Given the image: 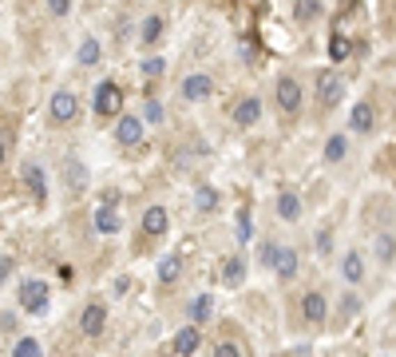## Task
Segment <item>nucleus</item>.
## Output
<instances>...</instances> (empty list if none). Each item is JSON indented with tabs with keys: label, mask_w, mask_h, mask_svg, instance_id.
<instances>
[{
	"label": "nucleus",
	"mask_w": 396,
	"mask_h": 357,
	"mask_svg": "<svg viewBox=\"0 0 396 357\" xmlns=\"http://www.w3.org/2000/svg\"><path fill=\"white\" fill-rule=\"evenodd\" d=\"M211 306H214L211 294H198L195 302H190V321H195V326H198V321H206V318H211Z\"/></svg>",
	"instance_id": "nucleus-27"
},
{
	"label": "nucleus",
	"mask_w": 396,
	"mask_h": 357,
	"mask_svg": "<svg viewBox=\"0 0 396 357\" xmlns=\"http://www.w3.org/2000/svg\"><path fill=\"white\" fill-rule=\"evenodd\" d=\"M162 68H167V64H162V56H147V60H143V75H147V80L162 75Z\"/></svg>",
	"instance_id": "nucleus-32"
},
{
	"label": "nucleus",
	"mask_w": 396,
	"mask_h": 357,
	"mask_svg": "<svg viewBox=\"0 0 396 357\" xmlns=\"http://www.w3.org/2000/svg\"><path fill=\"white\" fill-rule=\"evenodd\" d=\"M167 226H171V214H167V207H147V210H143V234L159 238V234H167Z\"/></svg>",
	"instance_id": "nucleus-13"
},
{
	"label": "nucleus",
	"mask_w": 396,
	"mask_h": 357,
	"mask_svg": "<svg viewBox=\"0 0 396 357\" xmlns=\"http://www.w3.org/2000/svg\"><path fill=\"white\" fill-rule=\"evenodd\" d=\"M119 108H123V92H119V84L103 80V84L96 87V111L99 115H119Z\"/></svg>",
	"instance_id": "nucleus-4"
},
{
	"label": "nucleus",
	"mask_w": 396,
	"mask_h": 357,
	"mask_svg": "<svg viewBox=\"0 0 396 357\" xmlns=\"http://www.w3.org/2000/svg\"><path fill=\"white\" fill-rule=\"evenodd\" d=\"M48 108H52V119H56V124H75V115H79V99H75V92H56Z\"/></svg>",
	"instance_id": "nucleus-6"
},
{
	"label": "nucleus",
	"mask_w": 396,
	"mask_h": 357,
	"mask_svg": "<svg viewBox=\"0 0 396 357\" xmlns=\"http://www.w3.org/2000/svg\"><path fill=\"white\" fill-rule=\"evenodd\" d=\"M214 357H242V354H238L234 342H218V345H214Z\"/></svg>",
	"instance_id": "nucleus-37"
},
{
	"label": "nucleus",
	"mask_w": 396,
	"mask_h": 357,
	"mask_svg": "<svg viewBox=\"0 0 396 357\" xmlns=\"http://www.w3.org/2000/svg\"><path fill=\"white\" fill-rule=\"evenodd\" d=\"M349 155V139L345 136H329V143H325V163H341Z\"/></svg>",
	"instance_id": "nucleus-26"
},
{
	"label": "nucleus",
	"mask_w": 396,
	"mask_h": 357,
	"mask_svg": "<svg viewBox=\"0 0 396 357\" xmlns=\"http://www.w3.org/2000/svg\"><path fill=\"white\" fill-rule=\"evenodd\" d=\"M301 314H305V321H310V326H317V330H321V326H325V314H329L321 290H310V294L301 298Z\"/></svg>",
	"instance_id": "nucleus-8"
},
{
	"label": "nucleus",
	"mask_w": 396,
	"mask_h": 357,
	"mask_svg": "<svg viewBox=\"0 0 396 357\" xmlns=\"http://www.w3.org/2000/svg\"><path fill=\"white\" fill-rule=\"evenodd\" d=\"M234 238H238V242H242V247H246V242H250V238H254V222H250V207H242V210H238V226H234Z\"/></svg>",
	"instance_id": "nucleus-28"
},
{
	"label": "nucleus",
	"mask_w": 396,
	"mask_h": 357,
	"mask_svg": "<svg viewBox=\"0 0 396 357\" xmlns=\"http://www.w3.org/2000/svg\"><path fill=\"white\" fill-rule=\"evenodd\" d=\"M321 16V0H294V20L297 24H313Z\"/></svg>",
	"instance_id": "nucleus-22"
},
{
	"label": "nucleus",
	"mask_w": 396,
	"mask_h": 357,
	"mask_svg": "<svg viewBox=\"0 0 396 357\" xmlns=\"http://www.w3.org/2000/svg\"><path fill=\"white\" fill-rule=\"evenodd\" d=\"M230 115H234V124L238 127H254L261 119V99L258 96H246V99H238L234 103V111H230Z\"/></svg>",
	"instance_id": "nucleus-10"
},
{
	"label": "nucleus",
	"mask_w": 396,
	"mask_h": 357,
	"mask_svg": "<svg viewBox=\"0 0 396 357\" xmlns=\"http://www.w3.org/2000/svg\"><path fill=\"white\" fill-rule=\"evenodd\" d=\"M4 159H8V147H4V139H0V167H4Z\"/></svg>",
	"instance_id": "nucleus-41"
},
{
	"label": "nucleus",
	"mask_w": 396,
	"mask_h": 357,
	"mask_svg": "<svg viewBox=\"0 0 396 357\" xmlns=\"http://www.w3.org/2000/svg\"><path fill=\"white\" fill-rule=\"evenodd\" d=\"M372 127H376V111H372V103L369 99L353 103V111H349V131H353V136H369Z\"/></svg>",
	"instance_id": "nucleus-7"
},
{
	"label": "nucleus",
	"mask_w": 396,
	"mask_h": 357,
	"mask_svg": "<svg viewBox=\"0 0 396 357\" xmlns=\"http://www.w3.org/2000/svg\"><path fill=\"white\" fill-rule=\"evenodd\" d=\"M341 274H345V282H353V286L365 278V258H360L357 250H349L345 258H341Z\"/></svg>",
	"instance_id": "nucleus-19"
},
{
	"label": "nucleus",
	"mask_w": 396,
	"mask_h": 357,
	"mask_svg": "<svg viewBox=\"0 0 396 357\" xmlns=\"http://www.w3.org/2000/svg\"><path fill=\"white\" fill-rule=\"evenodd\" d=\"M103 326H107V306H99V302L84 306V314H79V330H84L87 337H99Z\"/></svg>",
	"instance_id": "nucleus-9"
},
{
	"label": "nucleus",
	"mask_w": 396,
	"mask_h": 357,
	"mask_svg": "<svg viewBox=\"0 0 396 357\" xmlns=\"http://www.w3.org/2000/svg\"><path fill=\"white\" fill-rule=\"evenodd\" d=\"M24 187L32 191V198H36V203H44V198H48V183H44V167H40V163H28V167H24Z\"/></svg>",
	"instance_id": "nucleus-14"
},
{
	"label": "nucleus",
	"mask_w": 396,
	"mask_h": 357,
	"mask_svg": "<svg viewBox=\"0 0 396 357\" xmlns=\"http://www.w3.org/2000/svg\"><path fill=\"white\" fill-rule=\"evenodd\" d=\"M198 345H202V330H195V321H190L186 330H178V333H174L171 349H174L178 357H195V354H198Z\"/></svg>",
	"instance_id": "nucleus-11"
},
{
	"label": "nucleus",
	"mask_w": 396,
	"mask_h": 357,
	"mask_svg": "<svg viewBox=\"0 0 396 357\" xmlns=\"http://www.w3.org/2000/svg\"><path fill=\"white\" fill-rule=\"evenodd\" d=\"M273 99H277V108H282L285 115L301 111V84H297L294 75H282V80H277V87H273Z\"/></svg>",
	"instance_id": "nucleus-3"
},
{
	"label": "nucleus",
	"mask_w": 396,
	"mask_h": 357,
	"mask_svg": "<svg viewBox=\"0 0 396 357\" xmlns=\"http://www.w3.org/2000/svg\"><path fill=\"white\" fill-rule=\"evenodd\" d=\"M119 231H123V219H119V210L103 203V207L96 210V234H119Z\"/></svg>",
	"instance_id": "nucleus-15"
},
{
	"label": "nucleus",
	"mask_w": 396,
	"mask_h": 357,
	"mask_svg": "<svg viewBox=\"0 0 396 357\" xmlns=\"http://www.w3.org/2000/svg\"><path fill=\"white\" fill-rule=\"evenodd\" d=\"M357 309H360V298L357 294H345V298H341V314H345V318H353Z\"/></svg>",
	"instance_id": "nucleus-35"
},
{
	"label": "nucleus",
	"mask_w": 396,
	"mask_h": 357,
	"mask_svg": "<svg viewBox=\"0 0 396 357\" xmlns=\"http://www.w3.org/2000/svg\"><path fill=\"white\" fill-rule=\"evenodd\" d=\"M222 282L226 286H242L246 282V258H238V254L234 258H226L222 262Z\"/></svg>",
	"instance_id": "nucleus-20"
},
{
	"label": "nucleus",
	"mask_w": 396,
	"mask_h": 357,
	"mask_svg": "<svg viewBox=\"0 0 396 357\" xmlns=\"http://www.w3.org/2000/svg\"><path fill=\"white\" fill-rule=\"evenodd\" d=\"M103 203H107V207H119V191H103Z\"/></svg>",
	"instance_id": "nucleus-40"
},
{
	"label": "nucleus",
	"mask_w": 396,
	"mask_h": 357,
	"mask_svg": "<svg viewBox=\"0 0 396 357\" xmlns=\"http://www.w3.org/2000/svg\"><path fill=\"white\" fill-rule=\"evenodd\" d=\"M44 4H48L52 16H68L72 13V0H44Z\"/></svg>",
	"instance_id": "nucleus-36"
},
{
	"label": "nucleus",
	"mask_w": 396,
	"mask_h": 357,
	"mask_svg": "<svg viewBox=\"0 0 396 357\" xmlns=\"http://www.w3.org/2000/svg\"><path fill=\"white\" fill-rule=\"evenodd\" d=\"M99 56H103V48H99V40L87 36L84 44H79V52H75V60L84 64V68H91V64H99Z\"/></svg>",
	"instance_id": "nucleus-25"
},
{
	"label": "nucleus",
	"mask_w": 396,
	"mask_h": 357,
	"mask_svg": "<svg viewBox=\"0 0 396 357\" xmlns=\"http://www.w3.org/2000/svg\"><path fill=\"white\" fill-rule=\"evenodd\" d=\"M13 357H44V354H40L36 337H20V342L13 345Z\"/></svg>",
	"instance_id": "nucleus-29"
},
{
	"label": "nucleus",
	"mask_w": 396,
	"mask_h": 357,
	"mask_svg": "<svg viewBox=\"0 0 396 357\" xmlns=\"http://www.w3.org/2000/svg\"><path fill=\"white\" fill-rule=\"evenodd\" d=\"M162 32H167V20L155 13V16H147V20H143V36H139V40L151 48V44H159V40H162Z\"/></svg>",
	"instance_id": "nucleus-23"
},
{
	"label": "nucleus",
	"mask_w": 396,
	"mask_h": 357,
	"mask_svg": "<svg viewBox=\"0 0 396 357\" xmlns=\"http://www.w3.org/2000/svg\"><path fill=\"white\" fill-rule=\"evenodd\" d=\"M178 92H183V99H190V103H198V99H211L214 96V80L206 72H190L183 80V87H178Z\"/></svg>",
	"instance_id": "nucleus-5"
},
{
	"label": "nucleus",
	"mask_w": 396,
	"mask_h": 357,
	"mask_svg": "<svg viewBox=\"0 0 396 357\" xmlns=\"http://www.w3.org/2000/svg\"><path fill=\"white\" fill-rule=\"evenodd\" d=\"M115 139H119L123 147H135L139 139H143V119H139V115H123V119L115 124Z\"/></svg>",
	"instance_id": "nucleus-12"
},
{
	"label": "nucleus",
	"mask_w": 396,
	"mask_h": 357,
	"mask_svg": "<svg viewBox=\"0 0 396 357\" xmlns=\"http://www.w3.org/2000/svg\"><path fill=\"white\" fill-rule=\"evenodd\" d=\"M20 309H28V314H44L48 309V282H40V278H28V282H20Z\"/></svg>",
	"instance_id": "nucleus-2"
},
{
	"label": "nucleus",
	"mask_w": 396,
	"mask_h": 357,
	"mask_svg": "<svg viewBox=\"0 0 396 357\" xmlns=\"http://www.w3.org/2000/svg\"><path fill=\"white\" fill-rule=\"evenodd\" d=\"M13 278V258H0V286Z\"/></svg>",
	"instance_id": "nucleus-39"
},
{
	"label": "nucleus",
	"mask_w": 396,
	"mask_h": 357,
	"mask_svg": "<svg viewBox=\"0 0 396 357\" xmlns=\"http://www.w3.org/2000/svg\"><path fill=\"white\" fill-rule=\"evenodd\" d=\"M68 179H72V187H75V191H84V183H87L84 163H68Z\"/></svg>",
	"instance_id": "nucleus-33"
},
{
	"label": "nucleus",
	"mask_w": 396,
	"mask_h": 357,
	"mask_svg": "<svg viewBox=\"0 0 396 357\" xmlns=\"http://www.w3.org/2000/svg\"><path fill=\"white\" fill-rule=\"evenodd\" d=\"M195 210H202V214L218 210V191H214V187H198L195 191Z\"/></svg>",
	"instance_id": "nucleus-24"
},
{
	"label": "nucleus",
	"mask_w": 396,
	"mask_h": 357,
	"mask_svg": "<svg viewBox=\"0 0 396 357\" xmlns=\"http://www.w3.org/2000/svg\"><path fill=\"white\" fill-rule=\"evenodd\" d=\"M297 250L294 247H282V254H277V266H273V274L282 278V282H289V278H297Z\"/></svg>",
	"instance_id": "nucleus-16"
},
{
	"label": "nucleus",
	"mask_w": 396,
	"mask_h": 357,
	"mask_svg": "<svg viewBox=\"0 0 396 357\" xmlns=\"http://www.w3.org/2000/svg\"><path fill=\"white\" fill-rule=\"evenodd\" d=\"M277 219H285V222L301 219V198H297L294 191H282V195H277Z\"/></svg>",
	"instance_id": "nucleus-18"
},
{
	"label": "nucleus",
	"mask_w": 396,
	"mask_h": 357,
	"mask_svg": "<svg viewBox=\"0 0 396 357\" xmlns=\"http://www.w3.org/2000/svg\"><path fill=\"white\" fill-rule=\"evenodd\" d=\"M341 96H345V80L333 72V68H325V72H317V108H337L341 103Z\"/></svg>",
	"instance_id": "nucleus-1"
},
{
	"label": "nucleus",
	"mask_w": 396,
	"mask_h": 357,
	"mask_svg": "<svg viewBox=\"0 0 396 357\" xmlns=\"http://www.w3.org/2000/svg\"><path fill=\"white\" fill-rule=\"evenodd\" d=\"M178 274H183V258H178V254H167V258L159 262V286H174Z\"/></svg>",
	"instance_id": "nucleus-21"
},
{
	"label": "nucleus",
	"mask_w": 396,
	"mask_h": 357,
	"mask_svg": "<svg viewBox=\"0 0 396 357\" xmlns=\"http://www.w3.org/2000/svg\"><path fill=\"white\" fill-rule=\"evenodd\" d=\"M277 254H282V247H273V242H261L258 247V266H277Z\"/></svg>",
	"instance_id": "nucleus-30"
},
{
	"label": "nucleus",
	"mask_w": 396,
	"mask_h": 357,
	"mask_svg": "<svg viewBox=\"0 0 396 357\" xmlns=\"http://www.w3.org/2000/svg\"><path fill=\"white\" fill-rule=\"evenodd\" d=\"M329 56H333V60H345V56H349L345 36H337V32H333V40H329Z\"/></svg>",
	"instance_id": "nucleus-34"
},
{
	"label": "nucleus",
	"mask_w": 396,
	"mask_h": 357,
	"mask_svg": "<svg viewBox=\"0 0 396 357\" xmlns=\"http://www.w3.org/2000/svg\"><path fill=\"white\" fill-rule=\"evenodd\" d=\"M372 250H376L381 266H393V262H396V238H393L388 231H381L376 238H372Z\"/></svg>",
	"instance_id": "nucleus-17"
},
{
	"label": "nucleus",
	"mask_w": 396,
	"mask_h": 357,
	"mask_svg": "<svg viewBox=\"0 0 396 357\" xmlns=\"http://www.w3.org/2000/svg\"><path fill=\"white\" fill-rule=\"evenodd\" d=\"M317 250H321V254H329V250H333V234H329V231L317 234Z\"/></svg>",
	"instance_id": "nucleus-38"
},
{
	"label": "nucleus",
	"mask_w": 396,
	"mask_h": 357,
	"mask_svg": "<svg viewBox=\"0 0 396 357\" xmlns=\"http://www.w3.org/2000/svg\"><path fill=\"white\" fill-rule=\"evenodd\" d=\"M143 119H147V124H162V103L159 99H147V103H143Z\"/></svg>",
	"instance_id": "nucleus-31"
}]
</instances>
